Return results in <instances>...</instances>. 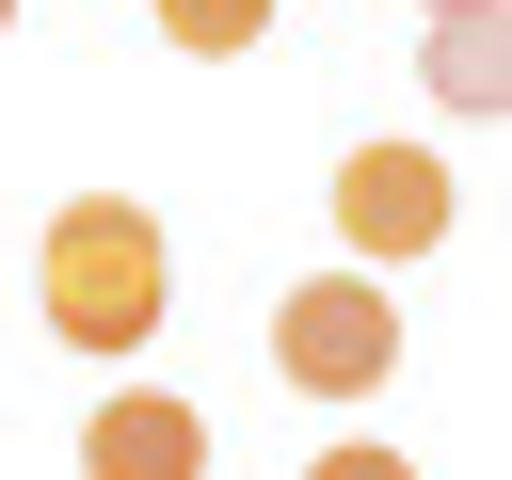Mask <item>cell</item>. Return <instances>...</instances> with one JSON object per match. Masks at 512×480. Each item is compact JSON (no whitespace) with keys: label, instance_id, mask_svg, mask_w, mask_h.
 Instances as JSON below:
<instances>
[{"label":"cell","instance_id":"obj_8","mask_svg":"<svg viewBox=\"0 0 512 480\" xmlns=\"http://www.w3.org/2000/svg\"><path fill=\"white\" fill-rule=\"evenodd\" d=\"M0 32H16V0H0Z\"/></svg>","mask_w":512,"mask_h":480},{"label":"cell","instance_id":"obj_6","mask_svg":"<svg viewBox=\"0 0 512 480\" xmlns=\"http://www.w3.org/2000/svg\"><path fill=\"white\" fill-rule=\"evenodd\" d=\"M160 32L224 64V48H256V32H272V0H160Z\"/></svg>","mask_w":512,"mask_h":480},{"label":"cell","instance_id":"obj_1","mask_svg":"<svg viewBox=\"0 0 512 480\" xmlns=\"http://www.w3.org/2000/svg\"><path fill=\"white\" fill-rule=\"evenodd\" d=\"M32 304H48L64 352H144V336L176 320V240H160V208L64 192V208L32 224Z\"/></svg>","mask_w":512,"mask_h":480},{"label":"cell","instance_id":"obj_2","mask_svg":"<svg viewBox=\"0 0 512 480\" xmlns=\"http://www.w3.org/2000/svg\"><path fill=\"white\" fill-rule=\"evenodd\" d=\"M272 368H288L304 400H384V368H400L384 272H368V256H352V272H304V288L272 304Z\"/></svg>","mask_w":512,"mask_h":480},{"label":"cell","instance_id":"obj_5","mask_svg":"<svg viewBox=\"0 0 512 480\" xmlns=\"http://www.w3.org/2000/svg\"><path fill=\"white\" fill-rule=\"evenodd\" d=\"M432 96H448V112H496V96H512L496 0H432Z\"/></svg>","mask_w":512,"mask_h":480},{"label":"cell","instance_id":"obj_3","mask_svg":"<svg viewBox=\"0 0 512 480\" xmlns=\"http://www.w3.org/2000/svg\"><path fill=\"white\" fill-rule=\"evenodd\" d=\"M448 208H464V192H448V160H432V144H352V160H336V240H352L368 272L432 256V240H448Z\"/></svg>","mask_w":512,"mask_h":480},{"label":"cell","instance_id":"obj_7","mask_svg":"<svg viewBox=\"0 0 512 480\" xmlns=\"http://www.w3.org/2000/svg\"><path fill=\"white\" fill-rule=\"evenodd\" d=\"M304 480H416V448H384V432H336V448H304Z\"/></svg>","mask_w":512,"mask_h":480},{"label":"cell","instance_id":"obj_4","mask_svg":"<svg viewBox=\"0 0 512 480\" xmlns=\"http://www.w3.org/2000/svg\"><path fill=\"white\" fill-rule=\"evenodd\" d=\"M80 480H208V416L160 400V384H112L80 416Z\"/></svg>","mask_w":512,"mask_h":480}]
</instances>
